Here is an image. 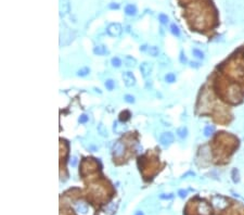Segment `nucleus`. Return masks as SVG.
Returning <instances> with one entry per match:
<instances>
[{
    "mask_svg": "<svg viewBox=\"0 0 244 215\" xmlns=\"http://www.w3.org/2000/svg\"><path fill=\"white\" fill-rule=\"evenodd\" d=\"M106 32H108V34L110 36H112V37H118L120 34H122V32H123V27L118 23H112V24H110L108 26Z\"/></svg>",
    "mask_w": 244,
    "mask_h": 215,
    "instance_id": "obj_1",
    "label": "nucleus"
},
{
    "mask_svg": "<svg viewBox=\"0 0 244 215\" xmlns=\"http://www.w3.org/2000/svg\"><path fill=\"white\" fill-rule=\"evenodd\" d=\"M160 142H161V145L164 146V147L169 146L170 144L174 142V135H173L170 132H163L161 136H160Z\"/></svg>",
    "mask_w": 244,
    "mask_h": 215,
    "instance_id": "obj_2",
    "label": "nucleus"
},
{
    "mask_svg": "<svg viewBox=\"0 0 244 215\" xmlns=\"http://www.w3.org/2000/svg\"><path fill=\"white\" fill-rule=\"evenodd\" d=\"M125 153V145L122 141H116L114 146H113V154L114 157H120L122 155H124Z\"/></svg>",
    "mask_w": 244,
    "mask_h": 215,
    "instance_id": "obj_3",
    "label": "nucleus"
},
{
    "mask_svg": "<svg viewBox=\"0 0 244 215\" xmlns=\"http://www.w3.org/2000/svg\"><path fill=\"white\" fill-rule=\"evenodd\" d=\"M123 80L127 87H133L136 85V78L131 72H125L123 73Z\"/></svg>",
    "mask_w": 244,
    "mask_h": 215,
    "instance_id": "obj_4",
    "label": "nucleus"
},
{
    "mask_svg": "<svg viewBox=\"0 0 244 215\" xmlns=\"http://www.w3.org/2000/svg\"><path fill=\"white\" fill-rule=\"evenodd\" d=\"M152 69H153V64H152V63H150V62L141 63L140 72L142 73V75H143L144 77H148V76L151 74V72H152Z\"/></svg>",
    "mask_w": 244,
    "mask_h": 215,
    "instance_id": "obj_5",
    "label": "nucleus"
},
{
    "mask_svg": "<svg viewBox=\"0 0 244 215\" xmlns=\"http://www.w3.org/2000/svg\"><path fill=\"white\" fill-rule=\"evenodd\" d=\"M198 212L200 215H211L212 209L206 202H201L198 207Z\"/></svg>",
    "mask_w": 244,
    "mask_h": 215,
    "instance_id": "obj_6",
    "label": "nucleus"
},
{
    "mask_svg": "<svg viewBox=\"0 0 244 215\" xmlns=\"http://www.w3.org/2000/svg\"><path fill=\"white\" fill-rule=\"evenodd\" d=\"M93 52L95 54H98V55H103V54L108 53V49L106 47L103 45H99V46H95L93 48Z\"/></svg>",
    "mask_w": 244,
    "mask_h": 215,
    "instance_id": "obj_7",
    "label": "nucleus"
},
{
    "mask_svg": "<svg viewBox=\"0 0 244 215\" xmlns=\"http://www.w3.org/2000/svg\"><path fill=\"white\" fill-rule=\"evenodd\" d=\"M124 63H125V65L128 66V67H133V66H136L137 61L135 58L130 57V55H127V57L124 59Z\"/></svg>",
    "mask_w": 244,
    "mask_h": 215,
    "instance_id": "obj_8",
    "label": "nucleus"
},
{
    "mask_svg": "<svg viewBox=\"0 0 244 215\" xmlns=\"http://www.w3.org/2000/svg\"><path fill=\"white\" fill-rule=\"evenodd\" d=\"M76 211L78 212V213H82V214H86L88 212V205L84 202L77 203V205H76Z\"/></svg>",
    "mask_w": 244,
    "mask_h": 215,
    "instance_id": "obj_9",
    "label": "nucleus"
},
{
    "mask_svg": "<svg viewBox=\"0 0 244 215\" xmlns=\"http://www.w3.org/2000/svg\"><path fill=\"white\" fill-rule=\"evenodd\" d=\"M125 13L127 14V15H135L137 13V8L133 6V4H127L126 6V8H125Z\"/></svg>",
    "mask_w": 244,
    "mask_h": 215,
    "instance_id": "obj_10",
    "label": "nucleus"
},
{
    "mask_svg": "<svg viewBox=\"0 0 244 215\" xmlns=\"http://www.w3.org/2000/svg\"><path fill=\"white\" fill-rule=\"evenodd\" d=\"M177 135L179 138L181 139H185L187 136H188V129L186 127H180V128L177 129Z\"/></svg>",
    "mask_w": 244,
    "mask_h": 215,
    "instance_id": "obj_11",
    "label": "nucleus"
},
{
    "mask_svg": "<svg viewBox=\"0 0 244 215\" xmlns=\"http://www.w3.org/2000/svg\"><path fill=\"white\" fill-rule=\"evenodd\" d=\"M148 52H149V54L150 55H152V57H157L158 53H160V49L157 48L156 46H152V47H149Z\"/></svg>",
    "mask_w": 244,
    "mask_h": 215,
    "instance_id": "obj_12",
    "label": "nucleus"
},
{
    "mask_svg": "<svg viewBox=\"0 0 244 215\" xmlns=\"http://www.w3.org/2000/svg\"><path fill=\"white\" fill-rule=\"evenodd\" d=\"M104 85H105V88H106L108 90H113L114 87H115V82H114L113 79H106L105 83H104Z\"/></svg>",
    "mask_w": 244,
    "mask_h": 215,
    "instance_id": "obj_13",
    "label": "nucleus"
},
{
    "mask_svg": "<svg viewBox=\"0 0 244 215\" xmlns=\"http://www.w3.org/2000/svg\"><path fill=\"white\" fill-rule=\"evenodd\" d=\"M98 132L101 134V136H103V137L108 136V130H106V128L104 127V125L101 124V123L98 125Z\"/></svg>",
    "mask_w": 244,
    "mask_h": 215,
    "instance_id": "obj_14",
    "label": "nucleus"
},
{
    "mask_svg": "<svg viewBox=\"0 0 244 215\" xmlns=\"http://www.w3.org/2000/svg\"><path fill=\"white\" fill-rule=\"evenodd\" d=\"M170 31H171V33L174 34L175 36H177V37L180 36V31H179V27H178L176 24L170 25Z\"/></svg>",
    "mask_w": 244,
    "mask_h": 215,
    "instance_id": "obj_15",
    "label": "nucleus"
},
{
    "mask_svg": "<svg viewBox=\"0 0 244 215\" xmlns=\"http://www.w3.org/2000/svg\"><path fill=\"white\" fill-rule=\"evenodd\" d=\"M129 116H130V113H129L128 111L122 112L120 114V120L122 121V122H126L127 120H129Z\"/></svg>",
    "mask_w": 244,
    "mask_h": 215,
    "instance_id": "obj_16",
    "label": "nucleus"
},
{
    "mask_svg": "<svg viewBox=\"0 0 244 215\" xmlns=\"http://www.w3.org/2000/svg\"><path fill=\"white\" fill-rule=\"evenodd\" d=\"M89 72H90V70H89L88 67H83V69H80V70L77 72V75L84 77V76H87V75L89 74Z\"/></svg>",
    "mask_w": 244,
    "mask_h": 215,
    "instance_id": "obj_17",
    "label": "nucleus"
},
{
    "mask_svg": "<svg viewBox=\"0 0 244 215\" xmlns=\"http://www.w3.org/2000/svg\"><path fill=\"white\" fill-rule=\"evenodd\" d=\"M165 80L167 83H174L175 80H176V76H175L174 73H168L165 76Z\"/></svg>",
    "mask_w": 244,
    "mask_h": 215,
    "instance_id": "obj_18",
    "label": "nucleus"
},
{
    "mask_svg": "<svg viewBox=\"0 0 244 215\" xmlns=\"http://www.w3.org/2000/svg\"><path fill=\"white\" fill-rule=\"evenodd\" d=\"M192 52H193V55H194V57H196L198 59H204V53H203L201 50L193 49V50H192Z\"/></svg>",
    "mask_w": 244,
    "mask_h": 215,
    "instance_id": "obj_19",
    "label": "nucleus"
},
{
    "mask_svg": "<svg viewBox=\"0 0 244 215\" xmlns=\"http://www.w3.org/2000/svg\"><path fill=\"white\" fill-rule=\"evenodd\" d=\"M214 132V127L213 126H206L205 128H204V135L205 136H211L212 134Z\"/></svg>",
    "mask_w": 244,
    "mask_h": 215,
    "instance_id": "obj_20",
    "label": "nucleus"
},
{
    "mask_svg": "<svg viewBox=\"0 0 244 215\" xmlns=\"http://www.w3.org/2000/svg\"><path fill=\"white\" fill-rule=\"evenodd\" d=\"M68 11V3H67L65 0H63V2L61 3V13H66Z\"/></svg>",
    "mask_w": 244,
    "mask_h": 215,
    "instance_id": "obj_21",
    "label": "nucleus"
},
{
    "mask_svg": "<svg viewBox=\"0 0 244 215\" xmlns=\"http://www.w3.org/2000/svg\"><path fill=\"white\" fill-rule=\"evenodd\" d=\"M111 62H112V65L114 66V67H120L122 65V61L118 58H113Z\"/></svg>",
    "mask_w": 244,
    "mask_h": 215,
    "instance_id": "obj_22",
    "label": "nucleus"
},
{
    "mask_svg": "<svg viewBox=\"0 0 244 215\" xmlns=\"http://www.w3.org/2000/svg\"><path fill=\"white\" fill-rule=\"evenodd\" d=\"M158 20L161 21L162 24H167L168 23V17L165 15V14H160L158 15Z\"/></svg>",
    "mask_w": 244,
    "mask_h": 215,
    "instance_id": "obj_23",
    "label": "nucleus"
},
{
    "mask_svg": "<svg viewBox=\"0 0 244 215\" xmlns=\"http://www.w3.org/2000/svg\"><path fill=\"white\" fill-rule=\"evenodd\" d=\"M125 101L128 102V103H133V102H135V98L130 95H126L125 96Z\"/></svg>",
    "mask_w": 244,
    "mask_h": 215,
    "instance_id": "obj_24",
    "label": "nucleus"
},
{
    "mask_svg": "<svg viewBox=\"0 0 244 215\" xmlns=\"http://www.w3.org/2000/svg\"><path fill=\"white\" fill-rule=\"evenodd\" d=\"M79 123H86V122H88V116L86 115V114H83V115L79 117Z\"/></svg>",
    "mask_w": 244,
    "mask_h": 215,
    "instance_id": "obj_25",
    "label": "nucleus"
},
{
    "mask_svg": "<svg viewBox=\"0 0 244 215\" xmlns=\"http://www.w3.org/2000/svg\"><path fill=\"white\" fill-rule=\"evenodd\" d=\"M160 198H161L162 200H169V199L173 198V194H161Z\"/></svg>",
    "mask_w": 244,
    "mask_h": 215,
    "instance_id": "obj_26",
    "label": "nucleus"
},
{
    "mask_svg": "<svg viewBox=\"0 0 244 215\" xmlns=\"http://www.w3.org/2000/svg\"><path fill=\"white\" fill-rule=\"evenodd\" d=\"M187 193H188V191L187 190H179L178 191V194H179V197L180 198H185L187 196Z\"/></svg>",
    "mask_w": 244,
    "mask_h": 215,
    "instance_id": "obj_27",
    "label": "nucleus"
},
{
    "mask_svg": "<svg viewBox=\"0 0 244 215\" xmlns=\"http://www.w3.org/2000/svg\"><path fill=\"white\" fill-rule=\"evenodd\" d=\"M71 165L72 166L77 165V157H72V159H71Z\"/></svg>",
    "mask_w": 244,
    "mask_h": 215,
    "instance_id": "obj_28",
    "label": "nucleus"
},
{
    "mask_svg": "<svg viewBox=\"0 0 244 215\" xmlns=\"http://www.w3.org/2000/svg\"><path fill=\"white\" fill-rule=\"evenodd\" d=\"M180 62H181V63H186L187 62V58L185 57L183 52H181V53H180Z\"/></svg>",
    "mask_w": 244,
    "mask_h": 215,
    "instance_id": "obj_29",
    "label": "nucleus"
},
{
    "mask_svg": "<svg viewBox=\"0 0 244 215\" xmlns=\"http://www.w3.org/2000/svg\"><path fill=\"white\" fill-rule=\"evenodd\" d=\"M110 8L111 9H118L120 8V6H118V3H111L110 4Z\"/></svg>",
    "mask_w": 244,
    "mask_h": 215,
    "instance_id": "obj_30",
    "label": "nucleus"
},
{
    "mask_svg": "<svg viewBox=\"0 0 244 215\" xmlns=\"http://www.w3.org/2000/svg\"><path fill=\"white\" fill-rule=\"evenodd\" d=\"M191 66H192V67H193V66H194V67H198V66H199V63L192 62V63H191Z\"/></svg>",
    "mask_w": 244,
    "mask_h": 215,
    "instance_id": "obj_31",
    "label": "nucleus"
},
{
    "mask_svg": "<svg viewBox=\"0 0 244 215\" xmlns=\"http://www.w3.org/2000/svg\"><path fill=\"white\" fill-rule=\"evenodd\" d=\"M135 215H143V213H142L141 211H138V212H136V214Z\"/></svg>",
    "mask_w": 244,
    "mask_h": 215,
    "instance_id": "obj_32",
    "label": "nucleus"
}]
</instances>
